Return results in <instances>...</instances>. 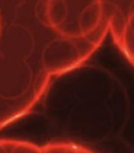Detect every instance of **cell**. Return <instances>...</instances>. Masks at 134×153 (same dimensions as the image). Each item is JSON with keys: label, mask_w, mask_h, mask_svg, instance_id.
I'll return each instance as SVG.
<instances>
[{"label": "cell", "mask_w": 134, "mask_h": 153, "mask_svg": "<svg viewBox=\"0 0 134 153\" xmlns=\"http://www.w3.org/2000/svg\"><path fill=\"white\" fill-rule=\"evenodd\" d=\"M0 153H81L80 152L71 151L69 149H53L46 152L37 151L34 149H27L24 147H16L13 150H7L6 149H1L0 147Z\"/></svg>", "instance_id": "1"}]
</instances>
